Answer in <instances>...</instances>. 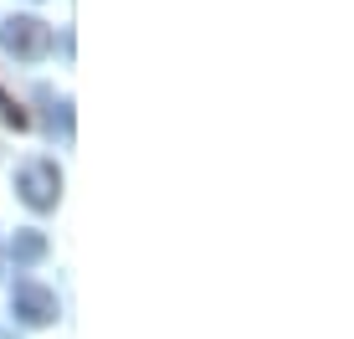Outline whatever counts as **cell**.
Returning a JSON list of instances; mask_svg holds the SVG:
<instances>
[{"label": "cell", "instance_id": "cell-1", "mask_svg": "<svg viewBox=\"0 0 354 339\" xmlns=\"http://www.w3.org/2000/svg\"><path fill=\"white\" fill-rule=\"evenodd\" d=\"M0 42H6L16 57H41L46 46H52V31H46L41 21H31V16H16V21H6Z\"/></svg>", "mask_w": 354, "mask_h": 339}]
</instances>
